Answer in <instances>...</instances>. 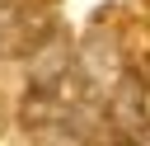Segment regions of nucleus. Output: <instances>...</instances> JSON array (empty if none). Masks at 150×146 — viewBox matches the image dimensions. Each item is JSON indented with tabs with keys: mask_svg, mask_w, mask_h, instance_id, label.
<instances>
[{
	"mask_svg": "<svg viewBox=\"0 0 150 146\" xmlns=\"http://www.w3.org/2000/svg\"><path fill=\"white\" fill-rule=\"evenodd\" d=\"M98 122V99L89 94L84 75L70 66L66 52H56L52 66H33L28 99H23V127L38 146H89Z\"/></svg>",
	"mask_w": 150,
	"mask_h": 146,
	"instance_id": "nucleus-1",
	"label": "nucleus"
}]
</instances>
